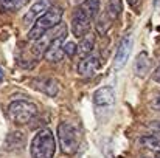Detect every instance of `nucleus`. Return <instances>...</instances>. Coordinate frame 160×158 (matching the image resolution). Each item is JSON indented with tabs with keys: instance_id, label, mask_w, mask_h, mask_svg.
Here are the masks:
<instances>
[{
	"instance_id": "obj_4",
	"label": "nucleus",
	"mask_w": 160,
	"mask_h": 158,
	"mask_svg": "<svg viewBox=\"0 0 160 158\" xmlns=\"http://www.w3.org/2000/svg\"><path fill=\"white\" fill-rule=\"evenodd\" d=\"M36 115H38V105L30 101L16 99L8 105V118L11 119V122L17 126L28 124Z\"/></svg>"
},
{
	"instance_id": "obj_13",
	"label": "nucleus",
	"mask_w": 160,
	"mask_h": 158,
	"mask_svg": "<svg viewBox=\"0 0 160 158\" xmlns=\"http://www.w3.org/2000/svg\"><path fill=\"white\" fill-rule=\"evenodd\" d=\"M78 11L93 22L95 17H97L98 12H100V0H84V2L79 5Z\"/></svg>"
},
{
	"instance_id": "obj_20",
	"label": "nucleus",
	"mask_w": 160,
	"mask_h": 158,
	"mask_svg": "<svg viewBox=\"0 0 160 158\" xmlns=\"http://www.w3.org/2000/svg\"><path fill=\"white\" fill-rule=\"evenodd\" d=\"M110 25H112V20L109 19V16L104 12V14L98 19V22H97V30H98V33H100V34H103V36H104V34L107 33V30L110 28Z\"/></svg>"
},
{
	"instance_id": "obj_10",
	"label": "nucleus",
	"mask_w": 160,
	"mask_h": 158,
	"mask_svg": "<svg viewBox=\"0 0 160 158\" xmlns=\"http://www.w3.org/2000/svg\"><path fill=\"white\" fill-rule=\"evenodd\" d=\"M31 87L48 95L50 98H53L58 95L59 92V85L58 82L52 79V78H36V79H31Z\"/></svg>"
},
{
	"instance_id": "obj_16",
	"label": "nucleus",
	"mask_w": 160,
	"mask_h": 158,
	"mask_svg": "<svg viewBox=\"0 0 160 158\" xmlns=\"http://www.w3.org/2000/svg\"><path fill=\"white\" fill-rule=\"evenodd\" d=\"M140 146L145 147V149H149V151H156L160 152V138L156 135H146V136H142L138 140Z\"/></svg>"
},
{
	"instance_id": "obj_2",
	"label": "nucleus",
	"mask_w": 160,
	"mask_h": 158,
	"mask_svg": "<svg viewBox=\"0 0 160 158\" xmlns=\"http://www.w3.org/2000/svg\"><path fill=\"white\" fill-rule=\"evenodd\" d=\"M56 154V140L50 129H41L36 132L30 143L31 158H53Z\"/></svg>"
},
{
	"instance_id": "obj_3",
	"label": "nucleus",
	"mask_w": 160,
	"mask_h": 158,
	"mask_svg": "<svg viewBox=\"0 0 160 158\" xmlns=\"http://www.w3.org/2000/svg\"><path fill=\"white\" fill-rule=\"evenodd\" d=\"M58 140H59V146L62 152L67 155H73L78 152L81 135H79V130L73 124L62 121L58 126Z\"/></svg>"
},
{
	"instance_id": "obj_26",
	"label": "nucleus",
	"mask_w": 160,
	"mask_h": 158,
	"mask_svg": "<svg viewBox=\"0 0 160 158\" xmlns=\"http://www.w3.org/2000/svg\"><path fill=\"white\" fill-rule=\"evenodd\" d=\"M3 81V70H2V67H0V82Z\"/></svg>"
},
{
	"instance_id": "obj_7",
	"label": "nucleus",
	"mask_w": 160,
	"mask_h": 158,
	"mask_svg": "<svg viewBox=\"0 0 160 158\" xmlns=\"http://www.w3.org/2000/svg\"><path fill=\"white\" fill-rule=\"evenodd\" d=\"M50 8H52V0H36L30 6V9L27 11V14L23 16V23L33 26L36 23V20L39 17H42Z\"/></svg>"
},
{
	"instance_id": "obj_5",
	"label": "nucleus",
	"mask_w": 160,
	"mask_h": 158,
	"mask_svg": "<svg viewBox=\"0 0 160 158\" xmlns=\"http://www.w3.org/2000/svg\"><path fill=\"white\" fill-rule=\"evenodd\" d=\"M67 33H68L67 26H65V25H61L59 34L56 36V39L53 41V44L50 45V48L47 50L45 56H44L48 62H59V60H62V57L65 56V53H64V45H65Z\"/></svg>"
},
{
	"instance_id": "obj_25",
	"label": "nucleus",
	"mask_w": 160,
	"mask_h": 158,
	"mask_svg": "<svg viewBox=\"0 0 160 158\" xmlns=\"http://www.w3.org/2000/svg\"><path fill=\"white\" fill-rule=\"evenodd\" d=\"M152 79H154L156 82H160V65L156 68V71L152 73Z\"/></svg>"
},
{
	"instance_id": "obj_11",
	"label": "nucleus",
	"mask_w": 160,
	"mask_h": 158,
	"mask_svg": "<svg viewBox=\"0 0 160 158\" xmlns=\"http://www.w3.org/2000/svg\"><path fill=\"white\" fill-rule=\"evenodd\" d=\"M100 67H101V62L97 56H87V57H82V60H79L78 73L82 78H90L100 70Z\"/></svg>"
},
{
	"instance_id": "obj_23",
	"label": "nucleus",
	"mask_w": 160,
	"mask_h": 158,
	"mask_svg": "<svg viewBox=\"0 0 160 158\" xmlns=\"http://www.w3.org/2000/svg\"><path fill=\"white\" fill-rule=\"evenodd\" d=\"M128 5L134 9V11H138L140 5H142V0H128Z\"/></svg>"
},
{
	"instance_id": "obj_15",
	"label": "nucleus",
	"mask_w": 160,
	"mask_h": 158,
	"mask_svg": "<svg viewBox=\"0 0 160 158\" xmlns=\"http://www.w3.org/2000/svg\"><path fill=\"white\" fill-rule=\"evenodd\" d=\"M93 47H95V36L92 33H89L87 36H84L81 39V42L78 45V54L87 57V56H90V51L93 50Z\"/></svg>"
},
{
	"instance_id": "obj_22",
	"label": "nucleus",
	"mask_w": 160,
	"mask_h": 158,
	"mask_svg": "<svg viewBox=\"0 0 160 158\" xmlns=\"http://www.w3.org/2000/svg\"><path fill=\"white\" fill-rule=\"evenodd\" d=\"M146 127H148V130L152 132V135H156V136L160 138V121H149L146 124Z\"/></svg>"
},
{
	"instance_id": "obj_21",
	"label": "nucleus",
	"mask_w": 160,
	"mask_h": 158,
	"mask_svg": "<svg viewBox=\"0 0 160 158\" xmlns=\"http://www.w3.org/2000/svg\"><path fill=\"white\" fill-rule=\"evenodd\" d=\"M64 53H65V56L73 57L75 54H78V45H76L75 42H65V45H64Z\"/></svg>"
},
{
	"instance_id": "obj_12",
	"label": "nucleus",
	"mask_w": 160,
	"mask_h": 158,
	"mask_svg": "<svg viewBox=\"0 0 160 158\" xmlns=\"http://www.w3.org/2000/svg\"><path fill=\"white\" fill-rule=\"evenodd\" d=\"M93 103L95 105L100 107H107V105L115 104V90L112 87H100L95 93H93Z\"/></svg>"
},
{
	"instance_id": "obj_17",
	"label": "nucleus",
	"mask_w": 160,
	"mask_h": 158,
	"mask_svg": "<svg viewBox=\"0 0 160 158\" xmlns=\"http://www.w3.org/2000/svg\"><path fill=\"white\" fill-rule=\"evenodd\" d=\"M123 11V5H121V0H109L106 6V14L109 16V19L113 22L120 17Z\"/></svg>"
},
{
	"instance_id": "obj_8",
	"label": "nucleus",
	"mask_w": 160,
	"mask_h": 158,
	"mask_svg": "<svg viewBox=\"0 0 160 158\" xmlns=\"http://www.w3.org/2000/svg\"><path fill=\"white\" fill-rule=\"evenodd\" d=\"M90 25H92V20L87 19L84 14H81L76 9V12L73 14V19H72V33H73V36L78 37V39H82L84 36H87L90 33Z\"/></svg>"
},
{
	"instance_id": "obj_18",
	"label": "nucleus",
	"mask_w": 160,
	"mask_h": 158,
	"mask_svg": "<svg viewBox=\"0 0 160 158\" xmlns=\"http://www.w3.org/2000/svg\"><path fill=\"white\" fill-rule=\"evenodd\" d=\"M23 141H25V138H23V133H22V132H11V133L8 135V138H6L5 146H6L8 151H11V149L20 147V146L23 144Z\"/></svg>"
},
{
	"instance_id": "obj_14",
	"label": "nucleus",
	"mask_w": 160,
	"mask_h": 158,
	"mask_svg": "<svg viewBox=\"0 0 160 158\" xmlns=\"http://www.w3.org/2000/svg\"><path fill=\"white\" fill-rule=\"evenodd\" d=\"M149 68H151V60H149L148 54L146 53H140L137 56L135 62H134V71H135V74L137 76H145L149 71Z\"/></svg>"
},
{
	"instance_id": "obj_19",
	"label": "nucleus",
	"mask_w": 160,
	"mask_h": 158,
	"mask_svg": "<svg viewBox=\"0 0 160 158\" xmlns=\"http://www.w3.org/2000/svg\"><path fill=\"white\" fill-rule=\"evenodd\" d=\"M30 0H0V8L5 11H14V9L22 8Z\"/></svg>"
},
{
	"instance_id": "obj_6",
	"label": "nucleus",
	"mask_w": 160,
	"mask_h": 158,
	"mask_svg": "<svg viewBox=\"0 0 160 158\" xmlns=\"http://www.w3.org/2000/svg\"><path fill=\"white\" fill-rule=\"evenodd\" d=\"M132 36L131 34H128V36H124L121 41H120V44H118V47H117V51H115V59H113V70L115 71H120L124 65H126V62H128V57H129V54H131V50H132Z\"/></svg>"
},
{
	"instance_id": "obj_24",
	"label": "nucleus",
	"mask_w": 160,
	"mask_h": 158,
	"mask_svg": "<svg viewBox=\"0 0 160 158\" xmlns=\"http://www.w3.org/2000/svg\"><path fill=\"white\" fill-rule=\"evenodd\" d=\"M151 107L154 108V110H157V112H160V95H157L152 101H151Z\"/></svg>"
},
{
	"instance_id": "obj_1",
	"label": "nucleus",
	"mask_w": 160,
	"mask_h": 158,
	"mask_svg": "<svg viewBox=\"0 0 160 158\" xmlns=\"http://www.w3.org/2000/svg\"><path fill=\"white\" fill-rule=\"evenodd\" d=\"M62 16H64V9L61 6H52L42 17H39L36 20V23L30 28L28 31V39L30 41H38L41 39L45 33L52 31L53 28L61 25V20H62Z\"/></svg>"
},
{
	"instance_id": "obj_9",
	"label": "nucleus",
	"mask_w": 160,
	"mask_h": 158,
	"mask_svg": "<svg viewBox=\"0 0 160 158\" xmlns=\"http://www.w3.org/2000/svg\"><path fill=\"white\" fill-rule=\"evenodd\" d=\"M59 30H61V25L56 26V28H53L52 31L45 33L41 39H38V41L34 42V45H33V53H34L36 56H45L47 50L50 48V45L53 44V41L56 39V36L59 34Z\"/></svg>"
}]
</instances>
